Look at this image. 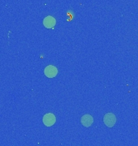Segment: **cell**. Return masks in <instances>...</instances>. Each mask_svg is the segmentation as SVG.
<instances>
[{
  "label": "cell",
  "mask_w": 138,
  "mask_h": 146,
  "mask_svg": "<svg viewBox=\"0 0 138 146\" xmlns=\"http://www.w3.org/2000/svg\"><path fill=\"white\" fill-rule=\"evenodd\" d=\"M103 122L108 127H112L116 123V117L112 113H107L103 117Z\"/></svg>",
  "instance_id": "1"
},
{
  "label": "cell",
  "mask_w": 138,
  "mask_h": 146,
  "mask_svg": "<svg viewBox=\"0 0 138 146\" xmlns=\"http://www.w3.org/2000/svg\"><path fill=\"white\" fill-rule=\"evenodd\" d=\"M56 123V117L52 113H48L43 117V123L47 127H51Z\"/></svg>",
  "instance_id": "2"
},
{
  "label": "cell",
  "mask_w": 138,
  "mask_h": 146,
  "mask_svg": "<svg viewBox=\"0 0 138 146\" xmlns=\"http://www.w3.org/2000/svg\"><path fill=\"white\" fill-rule=\"evenodd\" d=\"M44 72L48 78H54L58 73V70L56 67H54L53 65H49L45 68Z\"/></svg>",
  "instance_id": "3"
},
{
  "label": "cell",
  "mask_w": 138,
  "mask_h": 146,
  "mask_svg": "<svg viewBox=\"0 0 138 146\" xmlns=\"http://www.w3.org/2000/svg\"><path fill=\"white\" fill-rule=\"evenodd\" d=\"M43 25L47 29H52V28H53V27L55 26V25H56V20L53 16H48L44 19Z\"/></svg>",
  "instance_id": "4"
},
{
  "label": "cell",
  "mask_w": 138,
  "mask_h": 146,
  "mask_svg": "<svg viewBox=\"0 0 138 146\" xmlns=\"http://www.w3.org/2000/svg\"><path fill=\"white\" fill-rule=\"evenodd\" d=\"M93 122H94V119H93L91 115H83L82 119H81V123L86 127H91L92 125V123H93Z\"/></svg>",
  "instance_id": "5"
}]
</instances>
